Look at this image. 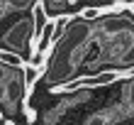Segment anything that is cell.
<instances>
[{
	"label": "cell",
	"mask_w": 134,
	"mask_h": 125,
	"mask_svg": "<svg viewBox=\"0 0 134 125\" xmlns=\"http://www.w3.org/2000/svg\"><path fill=\"white\" fill-rule=\"evenodd\" d=\"M29 34H32V22H27V20H20L17 25H15L10 32L5 34V42L12 47V49H22V47L27 44L29 39Z\"/></svg>",
	"instance_id": "cell-1"
},
{
	"label": "cell",
	"mask_w": 134,
	"mask_h": 125,
	"mask_svg": "<svg viewBox=\"0 0 134 125\" xmlns=\"http://www.w3.org/2000/svg\"><path fill=\"white\" fill-rule=\"evenodd\" d=\"M0 61L7 64V66H20L22 64V57H20L17 52H0Z\"/></svg>",
	"instance_id": "cell-5"
},
{
	"label": "cell",
	"mask_w": 134,
	"mask_h": 125,
	"mask_svg": "<svg viewBox=\"0 0 134 125\" xmlns=\"http://www.w3.org/2000/svg\"><path fill=\"white\" fill-rule=\"evenodd\" d=\"M3 96H5V88H3V69H0V101H3Z\"/></svg>",
	"instance_id": "cell-9"
},
{
	"label": "cell",
	"mask_w": 134,
	"mask_h": 125,
	"mask_svg": "<svg viewBox=\"0 0 134 125\" xmlns=\"http://www.w3.org/2000/svg\"><path fill=\"white\" fill-rule=\"evenodd\" d=\"M129 93H127V96H129V103H132V108H134V83L129 86V88H127Z\"/></svg>",
	"instance_id": "cell-8"
},
{
	"label": "cell",
	"mask_w": 134,
	"mask_h": 125,
	"mask_svg": "<svg viewBox=\"0 0 134 125\" xmlns=\"http://www.w3.org/2000/svg\"><path fill=\"white\" fill-rule=\"evenodd\" d=\"M22 91H25V86H22V81H17V79H12V81H7V86H5V101L10 106H17L20 101H22Z\"/></svg>",
	"instance_id": "cell-2"
},
{
	"label": "cell",
	"mask_w": 134,
	"mask_h": 125,
	"mask_svg": "<svg viewBox=\"0 0 134 125\" xmlns=\"http://www.w3.org/2000/svg\"><path fill=\"white\" fill-rule=\"evenodd\" d=\"M32 15H34V34H39V29H42L46 22V10H44V3H37L34 7H32Z\"/></svg>",
	"instance_id": "cell-3"
},
{
	"label": "cell",
	"mask_w": 134,
	"mask_h": 125,
	"mask_svg": "<svg viewBox=\"0 0 134 125\" xmlns=\"http://www.w3.org/2000/svg\"><path fill=\"white\" fill-rule=\"evenodd\" d=\"M85 125H107V115L105 113H98V115H93Z\"/></svg>",
	"instance_id": "cell-6"
},
{
	"label": "cell",
	"mask_w": 134,
	"mask_h": 125,
	"mask_svg": "<svg viewBox=\"0 0 134 125\" xmlns=\"http://www.w3.org/2000/svg\"><path fill=\"white\" fill-rule=\"evenodd\" d=\"M37 76H39V71L29 64V66H25L22 69V86L25 88H29V86H34V81H37Z\"/></svg>",
	"instance_id": "cell-4"
},
{
	"label": "cell",
	"mask_w": 134,
	"mask_h": 125,
	"mask_svg": "<svg viewBox=\"0 0 134 125\" xmlns=\"http://www.w3.org/2000/svg\"><path fill=\"white\" fill-rule=\"evenodd\" d=\"M98 15H100V7H85V10H83L85 20H93V17H98Z\"/></svg>",
	"instance_id": "cell-7"
}]
</instances>
